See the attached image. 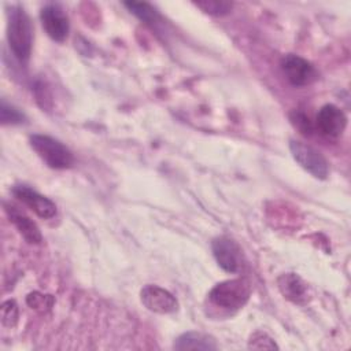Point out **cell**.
I'll return each instance as SVG.
<instances>
[{
  "label": "cell",
  "instance_id": "cell-17",
  "mask_svg": "<svg viewBox=\"0 0 351 351\" xmlns=\"http://www.w3.org/2000/svg\"><path fill=\"white\" fill-rule=\"evenodd\" d=\"M53 302L55 299L51 296V295H44L41 292H30L27 296H26V303L30 308L38 311V313H45L48 310L52 308L53 306Z\"/></svg>",
  "mask_w": 351,
  "mask_h": 351
},
{
  "label": "cell",
  "instance_id": "cell-19",
  "mask_svg": "<svg viewBox=\"0 0 351 351\" xmlns=\"http://www.w3.org/2000/svg\"><path fill=\"white\" fill-rule=\"evenodd\" d=\"M289 118H291V122L293 123V126L298 130H300V133H303L304 136H307L313 132V125H311L308 117H306L303 112L293 111V112H291Z\"/></svg>",
  "mask_w": 351,
  "mask_h": 351
},
{
  "label": "cell",
  "instance_id": "cell-2",
  "mask_svg": "<svg viewBox=\"0 0 351 351\" xmlns=\"http://www.w3.org/2000/svg\"><path fill=\"white\" fill-rule=\"evenodd\" d=\"M251 296V287L244 278H233L218 282L208 293L210 302L228 311H237L245 306Z\"/></svg>",
  "mask_w": 351,
  "mask_h": 351
},
{
  "label": "cell",
  "instance_id": "cell-8",
  "mask_svg": "<svg viewBox=\"0 0 351 351\" xmlns=\"http://www.w3.org/2000/svg\"><path fill=\"white\" fill-rule=\"evenodd\" d=\"M140 299L145 308L156 314H173L178 310V302L174 295L158 285L148 284L143 287Z\"/></svg>",
  "mask_w": 351,
  "mask_h": 351
},
{
  "label": "cell",
  "instance_id": "cell-3",
  "mask_svg": "<svg viewBox=\"0 0 351 351\" xmlns=\"http://www.w3.org/2000/svg\"><path fill=\"white\" fill-rule=\"evenodd\" d=\"M29 143L40 159L51 169L63 170L74 165L73 152L63 143L48 134H32Z\"/></svg>",
  "mask_w": 351,
  "mask_h": 351
},
{
  "label": "cell",
  "instance_id": "cell-5",
  "mask_svg": "<svg viewBox=\"0 0 351 351\" xmlns=\"http://www.w3.org/2000/svg\"><path fill=\"white\" fill-rule=\"evenodd\" d=\"M281 70L293 86H307L318 80V71L307 59L288 53L281 59Z\"/></svg>",
  "mask_w": 351,
  "mask_h": 351
},
{
  "label": "cell",
  "instance_id": "cell-12",
  "mask_svg": "<svg viewBox=\"0 0 351 351\" xmlns=\"http://www.w3.org/2000/svg\"><path fill=\"white\" fill-rule=\"evenodd\" d=\"M4 208H5V213L10 218V221L14 223L16 230L22 234V237L27 243L40 244L43 241V234L32 218H29L23 211H21L15 206L4 203Z\"/></svg>",
  "mask_w": 351,
  "mask_h": 351
},
{
  "label": "cell",
  "instance_id": "cell-7",
  "mask_svg": "<svg viewBox=\"0 0 351 351\" xmlns=\"http://www.w3.org/2000/svg\"><path fill=\"white\" fill-rule=\"evenodd\" d=\"M213 255L222 270L226 273H239L243 267V255L239 244L226 237L221 236L211 243Z\"/></svg>",
  "mask_w": 351,
  "mask_h": 351
},
{
  "label": "cell",
  "instance_id": "cell-11",
  "mask_svg": "<svg viewBox=\"0 0 351 351\" xmlns=\"http://www.w3.org/2000/svg\"><path fill=\"white\" fill-rule=\"evenodd\" d=\"M280 292L285 299L295 304H306L311 299L308 284L295 273H284L277 278Z\"/></svg>",
  "mask_w": 351,
  "mask_h": 351
},
{
  "label": "cell",
  "instance_id": "cell-4",
  "mask_svg": "<svg viewBox=\"0 0 351 351\" xmlns=\"http://www.w3.org/2000/svg\"><path fill=\"white\" fill-rule=\"evenodd\" d=\"M289 149L296 163L313 177L318 180H325L328 177L329 163L318 149L299 140H291Z\"/></svg>",
  "mask_w": 351,
  "mask_h": 351
},
{
  "label": "cell",
  "instance_id": "cell-10",
  "mask_svg": "<svg viewBox=\"0 0 351 351\" xmlns=\"http://www.w3.org/2000/svg\"><path fill=\"white\" fill-rule=\"evenodd\" d=\"M317 129L326 137L336 138L341 136L347 125V117L341 108L335 104H325L319 108L315 119Z\"/></svg>",
  "mask_w": 351,
  "mask_h": 351
},
{
  "label": "cell",
  "instance_id": "cell-18",
  "mask_svg": "<svg viewBox=\"0 0 351 351\" xmlns=\"http://www.w3.org/2000/svg\"><path fill=\"white\" fill-rule=\"evenodd\" d=\"M19 317V308L15 300H5L1 304V324L7 328L16 325Z\"/></svg>",
  "mask_w": 351,
  "mask_h": 351
},
{
  "label": "cell",
  "instance_id": "cell-9",
  "mask_svg": "<svg viewBox=\"0 0 351 351\" xmlns=\"http://www.w3.org/2000/svg\"><path fill=\"white\" fill-rule=\"evenodd\" d=\"M12 195L43 219H49L56 215L55 203L27 185H15L12 188Z\"/></svg>",
  "mask_w": 351,
  "mask_h": 351
},
{
  "label": "cell",
  "instance_id": "cell-15",
  "mask_svg": "<svg viewBox=\"0 0 351 351\" xmlns=\"http://www.w3.org/2000/svg\"><path fill=\"white\" fill-rule=\"evenodd\" d=\"M197 8L204 11L206 14L214 15V16H222L230 12L233 4L229 1H222V0H204V1H197L195 3Z\"/></svg>",
  "mask_w": 351,
  "mask_h": 351
},
{
  "label": "cell",
  "instance_id": "cell-6",
  "mask_svg": "<svg viewBox=\"0 0 351 351\" xmlns=\"http://www.w3.org/2000/svg\"><path fill=\"white\" fill-rule=\"evenodd\" d=\"M41 25L53 41L62 43L70 32V22L64 8L59 3H48L40 11Z\"/></svg>",
  "mask_w": 351,
  "mask_h": 351
},
{
  "label": "cell",
  "instance_id": "cell-13",
  "mask_svg": "<svg viewBox=\"0 0 351 351\" xmlns=\"http://www.w3.org/2000/svg\"><path fill=\"white\" fill-rule=\"evenodd\" d=\"M173 347L176 350H217L218 344L214 337L202 332H185L180 335Z\"/></svg>",
  "mask_w": 351,
  "mask_h": 351
},
{
  "label": "cell",
  "instance_id": "cell-14",
  "mask_svg": "<svg viewBox=\"0 0 351 351\" xmlns=\"http://www.w3.org/2000/svg\"><path fill=\"white\" fill-rule=\"evenodd\" d=\"M123 5L136 15L140 21L145 22L147 25H156L160 21V15L155 7L145 1H125Z\"/></svg>",
  "mask_w": 351,
  "mask_h": 351
},
{
  "label": "cell",
  "instance_id": "cell-16",
  "mask_svg": "<svg viewBox=\"0 0 351 351\" xmlns=\"http://www.w3.org/2000/svg\"><path fill=\"white\" fill-rule=\"evenodd\" d=\"M0 118L3 125H21V123H25L26 121L25 114L16 107H14L12 104H8L4 99L1 100Z\"/></svg>",
  "mask_w": 351,
  "mask_h": 351
},
{
  "label": "cell",
  "instance_id": "cell-20",
  "mask_svg": "<svg viewBox=\"0 0 351 351\" xmlns=\"http://www.w3.org/2000/svg\"><path fill=\"white\" fill-rule=\"evenodd\" d=\"M250 348H258V350H270V348H277L276 343L263 332H256L251 336L250 339V344H248Z\"/></svg>",
  "mask_w": 351,
  "mask_h": 351
},
{
  "label": "cell",
  "instance_id": "cell-1",
  "mask_svg": "<svg viewBox=\"0 0 351 351\" xmlns=\"http://www.w3.org/2000/svg\"><path fill=\"white\" fill-rule=\"evenodd\" d=\"M7 40L15 58L25 63L30 59L33 45V25L22 5H12L7 12Z\"/></svg>",
  "mask_w": 351,
  "mask_h": 351
}]
</instances>
